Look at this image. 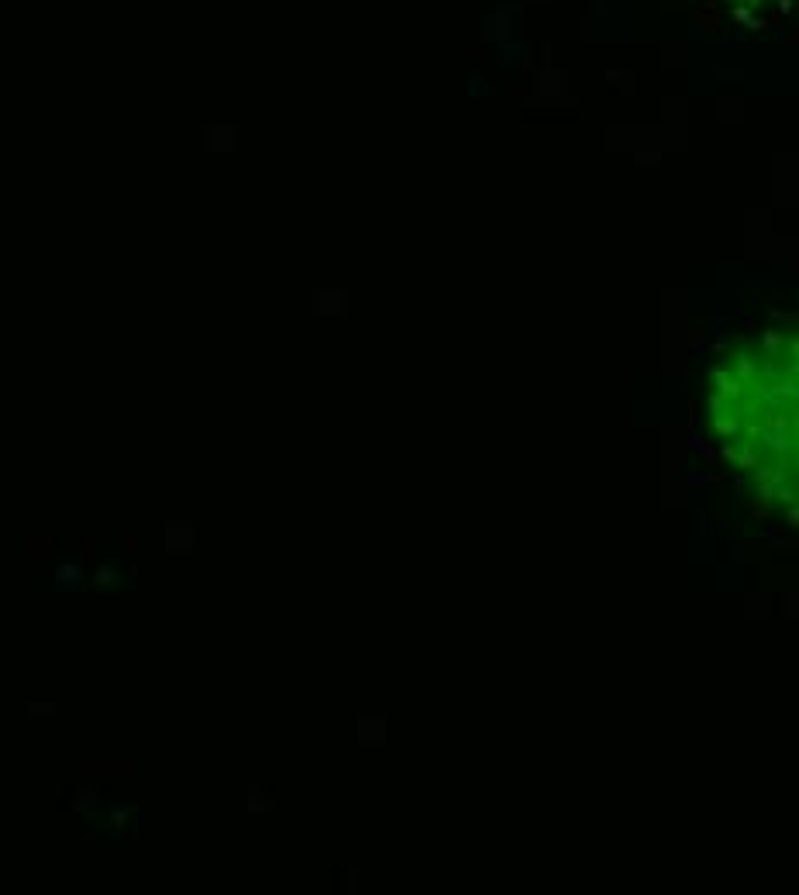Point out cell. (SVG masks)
<instances>
[{
	"label": "cell",
	"instance_id": "obj_1",
	"mask_svg": "<svg viewBox=\"0 0 799 895\" xmlns=\"http://www.w3.org/2000/svg\"><path fill=\"white\" fill-rule=\"evenodd\" d=\"M38 589H49L56 596H73L83 589V579H87V562H83L80 544H59L49 558H45L42 572L31 575Z\"/></svg>",
	"mask_w": 799,
	"mask_h": 895
},
{
	"label": "cell",
	"instance_id": "obj_2",
	"mask_svg": "<svg viewBox=\"0 0 799 895\" xmlns=\"http://www.w3.org/2000/svg\"><path fill=\"white\" fill-rule=\"evenodd\" d=\"M131 579H135V575H131L128 562H124V551H114V544H107V551L100 555L97 572H93V586L97 589H128Z\"/></svg>",
	"mask_w": 799,
	"mask_h": 895
},
{
	"label": "cell",
	"instance_id": "obj_3",
	"mask_svg": "<svg viewBox=\"0 0 799 895\" xmlns=\"http://www.w3.org/2000/svg\"><path fill=\"white\" fill-rule=\"evenodd\" d=\"M193 548V527L190 524H169L166 527V551L173 555H183V551Z\"/></svg>",
	"mask_w": 799,
	"mask_h": 895
},
{
	"label": "cell",
	"instance_id": "obj_4",
	"mask_svg": "<svg viewBox=\"0 0 799 895\" xmlns=\"http://www.w3.org/2000/svg\"><path fill=\"white\" fill-rule=\"evenodd\" d=\"M28 713L35 716V720H38V713H45V716H49V720H52V713H56V706H52V703H49V706H38V703H31V706H28Z\"/></svg>",
	"mask_w": 799,
	"mask_h": 895
}]
</instances>
